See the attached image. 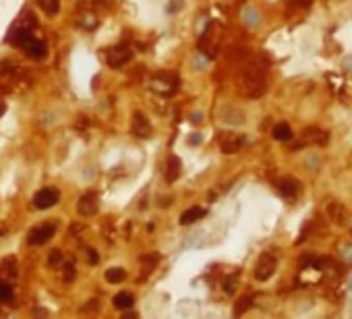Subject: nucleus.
<instances>
[{"instance_id": "nucleus-1", "label": "nucleus", "mask_w": 352, "mask_h": 319, "mask_svg": "<svg viewBox=\"0 0 352 319\" xmlns=\"http://www.w3.org/2000/svg\"><path fill=\"white\" fill-rule=\"evenodd\" d=\"M58 201H60V193H58L56 189H42V191L33 195V205L38 209H50Z\"/></svg>"}, {"instance_id": "nucleus-2", "label": "nucleus", "mask_w": 352, "mask_h": 319, "mask_svg": "<svg viewBox=\"0 0 352 319\" xmlns=\"http://www.w3.org/2000/svg\"><path fill=\"white\" fill-rule=\"evenodd\" d=\"M276 265H278V261H276V257L274 255H261V259L257 261V269H255V278L259 280V282H265V280H269L274 276V271H276Z\"/></svg>"}, {"instance_id": "nucleus-3", "label": "nucleus", "mask_w": 352, "mask_h": 319, "mask_svg": "<svg viewBox=\"0 0 352 319\" xmlns=\"http://www.w3.org/2000/svg\"><path fill=\"white\" fill-rule=\"evenodd\" d=\"M56 228L52 226V224H44V226H38V228H33L29 232V245H35V247H40V245H46L52 236H54Z\"/></svg>"}, {"instance_id": "nucleus-4", "label": "nucleus", "mask_w": 352, "mask_h": 319, "mask_svg": "<svg viewBox=\"0 0 352 319\" xmlns=\"http://www.w3.org/2000/svg\"><path fill=\"white\" fill-rule=\"evenodd\" d=\"M133 58V52L126 48V46H116V48H112L110 52H108V64L112 66V68H120V66H124L128 61Z\"/></svg>"}, {"instance_id": "nucleus-5", "label": "nucleus", "mask_w": 352, "mask_h": 319, "mask_svg": "<svg viewBox=\"0 0 352 319\" xmlns=\"http://www.w3.org/2000/svg\"><path fill=\"white\" fill-rule=\"evenodd\" d=\"M77 209H79V214L81 216H96L98 214V209H100V201H98V195H83L79 199V203H77Z\"/></svg>"}, {"instance_id": "nucleus-6", "label": "nucleus", "mask_w": 352, "mask_h": 319, "mask_svg": "<svg viewBox=\"0 0 352 319\" xmlns=\"http://www.w3.org/2000/svg\"><path fill=\"white\" fill-rule=\"evenodd\" d=\"M180 172H182V162H180V158H178V156H170L168 162H166V174H164L166 183H168V185L176 183V181H178V176H180Z\"/></svg>"}, {"instance_id": "nucleus-7", "label": "nucleus", "mask_w": 352, "mask_h": 319, "mask_svg": "<svg viewBox=\"0 0 352 319\" xmlns=\"http://www.w3.org/2000/svg\"><path fill=\"white\" fill-rule=\"evenodd\" d=\"M8 42L13 44L15 48H23V50H25L27 46L33 42V35H31L29 29H15V31H10Z\"/></svg>"}, {"instance_id": "nucleus-8", "label": "nucleus", "mask_w": 352, "mask_h": 319, "mask_svg": "<svg viewBox=\"0 0 352 319\" xmlns=\"http://www.w3.org/2000/svg\"><path fill=\"white\" fill-rule=\"evenodd\" d=\"M205 216H207V209L195 205V207H189L186 211H182L178 222H180V226H191V224H195L197 220H201V218H205Z\"/></svg>"}, {"instance_id": "nucleus-9", "label": "nucleus", "mask_w": 352, "mask_h": 319, "mask_svg": "<svg viewBox=\"0 0 352 319\" xmlns=\"http://www.w3.org/2000/svg\"><path fill=\"white\" fill-rule=\"evenodd\" d=\"M133 133L137 137H149V133H151V125L141 112L133 114Z\"/></svg>"}, {"instance_id": "nucleus-10", "label": "nucleus", "mask_w": 352, "mask_h": 319, "mask_svg": "<svg viewBox=\"0 0 352 319\" xmlns=\"http://www.w3.org/2000/svg\"><path fill=\"white\" fill-rule=\"evenodd\" d=\"M27 56L33 58V61H42V58H46V54H48V48H46V44L40 42V40H33L27 48H25Z\"/></svg>"}, {"instance_id": "nucleus-11", "label": "nucleus", "mask_w": 352, "mask_h": 319, "mask_svg": "<svg viewBox=\"0 0 352 319\" xmlns=\"http://www.w3.org/2000/svg\"><path fill=\"white\" fill-rule=\"evenodd\" d=\"M112 303H114V307H116L118 311H128V309H131V307L135 305V297H133L131 292H118V294H116V297L112 299Z\"/></svg>"}, {"instance_id": "nucleus-12", "label": "nucleus", "mask_w": 352, "mask_h": 319, "mask_svg": "<svg viewBox=\"0 0 352 319\" xmlns=\"http://www.w3.org/2000/svg\"><path fill=\"white\" fill-rule=\"evenodd\" d=\"M242 145H244V137L232 135V137H228V139L224 141V143H222V151H224V153H236Z\"/></svg>"}, {"instance_id": "nucleus-13", "label": "nucleus", "mask_w": 352, "mask_h": 319, "mask_svg": "<svg viewBox=\"0 0 352 319\" xmlns=\"http://www.w3.org/2000/svg\"><path fill=\"white\" fill-rule=\"evenodd\" d=\"M298 191H300V187H298V183L296 181H292V179H286V181H282L280 183V193L284 195V197H296L298 195Z\"/></svg>"}, {"instance_id": "nucleus-14", "label": "nucleus", "mask_w": 352, "mask_h": 319, "mask_svg": "<svg viewBox=\"0 0 352 319\" xmlns=\"http://www.w3.org/2000/svg\"><path fill=\"white\" fill-rule=\"evenodd\" d=\"M35 2H38V6H40L48 17L56 15L58 10H60V0H35Z\"/></svg>"}, {"instance_id": "nucleus-15", "label": "nucleus", "mask_w": 352, "mask_h": 319, "mask_svg": "<svg viewBox=\"0 0 352 319\" xmlns=\"http://www.w3.org/2000/svg\"><path fill=\"white\" fill-rule=\"evenodd\" d=\"M272 135H274L276 141H288V139H292V128L286 123H280V125L274 127Z\"/></svg>"}, {"instance_id": "nucleus-16", "label": "nucleus", "mask_w": 352, "mask_h": 319, "mask_svg": "<svg viewBox=\"0 0 352 319\" xmlns=\"http://www.w3.org/2000/svg\"><path fill=\"white\" fill-rule=\"evenodd\" d=\"M126 278V271L122 267H110L106 269V282L108 284H118V282H122Z\"/></svg>"}, {"instance_id": "nucleus-17", "label": "nucleus", "mask_w": 352, "mask_h": 319, "mask_svg": "<svg viewBox=\"0 0 352 319\" xmlns=\"http://www.w3.org/2000/svg\"><path fill=\"white\" fill-rule=\"evenodd\" d=\"M253 307V297H242L236 305H234V315H242Z\"/></svg>"}, {"instance_id": "nucleus-18", "label": "nucleus", "mask_w": 352, "mask_h": 319, "mask_svg": "<svg viewBox=\"0 0 352 319\" xmlns=\"http://www.w3.org/2000/svg\"><path fill=\"white\" fill-rule=\"evenodd\" d=\"M10 299H13V286L0 280V303L10 301Z\"/></svg>"}, {"instance_id": "nucleus-19", "label": "nucleus", "mask_w": 352, "mask_h": 319, "mask_svg": "<svg viewBox=\"0 0 352 319\" xmlns=\"http://www.w3.org/2000/svg\"><path fill=\"white\" fill-rule=\"evenodd\" d=\"M60 259H62V253L58 251V249H54V251L48 255V263H50V265H56V263H60Z\"/></svg>"}, {"instance_id": "nucleus-20", "label": "nucleus", "mask_w": 352, "mask_h": 319, "mask_svg": "<svg viewBox=\"0 0 352 319\" xmlns=\"http://www.w3.org/2000/svg\"><path fill=\"white\" fill-rule=\"evenodd\" d=\"M85 253H87V261H89L91 265H96V263L100 261V255H98V251H96V249H87Z\"/></svg>"}, {"instance_id": "nucleus-21", "label": "nucleus", "mask_w": 352, "mask_h": 319, "mask_svg": "<svg viewBox=\"0 0 352 319\" xmlns=\"http://www.w3.org/2000/svg\"><path fill=\"white\" fill-rule=\"evenodd\" d=\"M73 278H75V267L68 263V265H64V280L68 282V280H73Z\"/></svg>"}, {"instance_id": "nucleus-22", "label": "nucleus", "mask_w": 352, "mask_h": 319, "mask_svg": "<svg viewBox=\"0 0 352 319\" xmlns=\"http://www.w3.org/2000/svg\"><path fill=\"white\" fill-rule=\"evenodd\" d=\"M294 2H296L298 6H302V8H307V6H311V0H294Z\"/></svg>"}, {"instance_id": "nucleus-23", "label": "nucleus", "mask_w": 352, "mask_h": 319, "mask_svg": "<svg viewBox=\"0 0 352 319\" xmlns=\"http://www.w3.org/2000/svg\"><path fill=\"white\" fill-rule=\"evenodd\" d=\"M232 282H234L232 278H228V280H226V286H224V290H226V292H232V290H234V286H232Z\"/></svg>"}, {"instance_id": "nucleus-24", "label": "nucleus", "mask_w": 352, "mask_h": 319, "mask_svg": "<svg viewBox=\"0 0 352 319\" xmlns=\"http://www.w3.org/2000/svg\"><path fill=\"white\" fill-rule=\"evenodd\" d=\"M178 2H180V0H172V6H170V10H176V8H178V6H180Z\"/></svg>"}]
</instances>
